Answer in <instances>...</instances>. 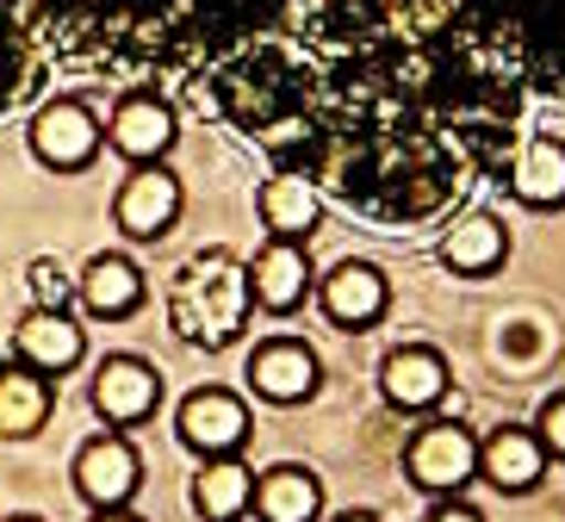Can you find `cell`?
I'll return each instance as SVG.
<instances>
[{
  "label": "cell",
  "mask_w": 565,
  "mask_h": 522,
  "mask_svg": "<svg viewBox=\"0 0 565 522\" xmlns=\"http://www.w3.org/2000/svg\"><path fill=\"white\" fill-rule=\"evenodd\" d=\"M44 56L174 82L366 219L460 205L565 100V0H0V113Z\"/></svg>",
  "instance_id": "1"
},
{
  "label": "cell",
  "mask_w": 565,
  "mask_h": 522,
  "mask_svg": "<svg viewBox=\"0 0 565 522\" xmlns=\"http://www.w3.org/2000/svg\"><path fill=\"white\" fill-rule=\"evenodd\" d=\"M168 323L200 349L236 342L249 323V268H236L231 255H200L168 299Z\"/></svg>",
  "instance_id": "2"
},
{
  "label": "cell",
  "mask_w": 565,
  "mask_h": 522,
  "mask_svg": "<svg viewBox=\"0 0 565 522\" xmlns=\"http://www.w3.org/2000/svg\"><path fill=\"white\" fill-rule=\"evenodd\" d=\"M404 472H411L416 491H435V498H454L479 479V436L454 417L423 423L404 448Z\"/></svg>",
  "instance_id": "3"
},
{
  "label": "cell",
  "mask_w": 565,
  "mask_h": 522,
  "mask_svg": "<svg viewBox=\"0 0 565 522\" xmlns=\"http://www.w3.org/2000/svg\"><path fill=\"white\" fill-rule=\"evenodd\" d=\"M174 429H181V441L193 448L200 460H231L243 455V441H249V411H243V398L224 386H200L186 392L181 411H174Z\"/></svg>",
  "instance_id": "4"
},
{
  "label": "cell",
  "mask_w": 565,
  "mask_h": 522,
  "mask_svg": "<svg viewBox=\"0 0 565 522\" xmlns=\"http://www.w3.org/2000/svg\"><path fill=\"white\" fill-rule=\"evenodd\" d=\"M100 143H106V125H100V113H87L82 100H51L32 118V150H38V162L56 169V174L94 169Z\"/></svg>",
  "instance_id": "5"
},
{
  "label": "cell",
  "mask_w": 565,
  "mask_h": 522,
  "mask_svg": "<svg viewBox=\"0 0 565 522\" xmlns=\"http://www.w3.org/2000/svg\"><path fill=\"white\" fill-rule=\"evenodd\" d=\"M137 486H143V455L118 429L82 441V455H75V491L94 510H125L137 498Z\"/></svg>",
  "instance_id": "6"
},
{
  "label": "cell",
  "mask_w": 565,
  "mask_h": 522,
  "mask_svg": "<svg viewBox=\"0 0 565 522\" xmlns=\"http://www.w3.org/2000/svg\"><path fill=\"white\" fill-rule=\"evenodd\" d=\"M454 373H448V354L429 349V342H404V349L385 354L380 367V392L392 411H411V417H429L441 398H448Z\"/></svg>",
  "instance_id": "7"
},
{
  "label": "cell",
  "mask_w": 565,
  "mask_h": 522,
  "mask_svg": "<svg viewBox=\"0 0 565 522\" xmlns=\"http://www.w3.org/2000/svg\"><path fill=\"white\" fill-rule=\"evenodd\" d=\"M174 137H181V118H174V106L162 100V94H125V100L113 106V118H106V143H113L125 162H162L168 150H174Z\"/></svg>",
  "instance_id": "8"
},
{
  "label": "cell",
  "mask_w": 565,
  "mask_h": 522,
  "mask_svg": "<svg viewBox=\"0 0 565 522\" xmlns=\"http://www.w3.org/2000/svg\"><path fill=\"white\" fill-rule=\"evenodd\" d=\"M113 219L125 236H137V243H156V236L174 231V219H181V181L162 169V162H143V169L125 174V187H118L113 200Z\"/></svg>",
  "instance_id": "9"
},
{
  "label": "cell",
  "mask_w": 565,
  "mask_h": 522,
  "mask_svg": "<svg viewBox=\"0 0 565 522\" xmlns=\"http://www.w3.org/2000/svg\"><path fill=\"white\" fill-rule=\"evenodd\" d=\"M156 405H162V373L150 361H137V354H113L100 373H94V411L113 423L118 436L137 429V423H150Z\"/></svg>",
  "instance_id": "10"
},
{
  "label": "cell",
  "mask_w": 565,
  "mask_h": 522,
  "mask_svg": "<svg viewBox=\"0 0 565 522\" xmlns=\"http://www.w3.org/2000/svg\"><path fill=\"white\" fill-rule=\"evenodd\" d=\"M249 386L262 392L267 405H305L323 386V361L299 337H274L249 354Z\"/></svg>",
  "instance_id": "11"
},
{
  "label": "cell",
  "mask_w": 565,
  "mask_h": 522,
  "mask_svg": "<svg viewBox=\"0 0 565 522\" xmlns=\"http://www.w3.org/2000/svg\"><path fill=\"white\" fill-rule=\"evenodd\" d=\"M317 299H323V318L335 330H373L385 318V305H392V287H385V274L373 262H342V268L323 274Z\"/></svg>",
  "instance_id": "12"
},
{
  "label": "cell",
  "mask_w": 565,
  "mask_h": 522,
  "mask_svg": "<svg viewBox=\"0 0 565 522\" xmlns=\"http://www.w3.org/2000/svg\"><path fill=\"white\" fill-rule=\"evenodd\" d=\"M13 349H19V361L32 373H68L75 361L87 354V330L68 311H56V305H38V311H25L19 318V330H13Z\"/></svg>",
  "instance_id": "13"
},
{
  "label": "cell",
  "mask_w": 565,
  "mask_h": 522,
  "mask_svg": "<svg viewBox=\"0 0 565 522\" xmlns=\"http://www.w3.org/2000/svg\"><path fill=\"white\" fill-rule=\"evenodd\" d=\"M311 287H317V274H311L305 243L267 236L262 255L249 262V305H262V311H292V305H305Z\"/></svg>",
  "instance_id": "14"
},
{
  "label": "cell",
  "mask_w": 565,
  "mask_h": 522,
  "mask_svg": "<svg viewBox=\"0 0 565 522\" xmlns=\"http://www.w3.org/2000/svg\"><path fill=\"white\" fill-rule=\"evenodd\" d=\"M547 448L534 441V429H498V436L479 441V479L498 491H534L541 479H547Z\"/></svg>",
  "instance_id": "15"
},
{
  "label": "cell",
  "mask_w": 565,
  "mask_h": 522,
  "mask_svg": "<svg viewBox=\"0 0 565 522\" xmlns=\"http://www.w3.org/2000/svg\"><path fill=\"white\" fill-rule=\"evenodd\" d=\"M503 255H510V231H503V219H491V212H460V219L448 224V236H441V262H448L454 274H466V280L498 274Z\"/></svg>",
  "instance_id": "16"
},
{
  "label": "cell",
  "mask_w": 565,
  "mask_h": 522,
  "mask_svg": "<svg viewBox=\"0 0 565 522\" xmlns=\"http://www.w3.org/2000/svg\"><path fill=\"white\" fill-rule=\"evenodd\" d=\"M249 510L262 522H317L323 516V479L311 467H267L255 472Z\"/></svg>",
  "instance_id": "17"
},
{
  "label": "cell",
  "mask_w": 565,
  "mask_h": 522,
  "mask_svg": "<svg viewBox=\"0 0 565 522\" xmlns=\"http://www.w3.org/2000/svg\"><path fill=\"white\" fill-rule=\"evenodd\" d=\"M262 224L267 236H286V243H305V236L317 231V219H323V193H317V181H305V174H286L274 169L262 187Z\"/></svg>",
  "instance_id": "18"
},
{
  "label": "cell",
  "mask_w": 565,
  "mask_h": 522,
  "mask_svg": "<svg viewBox=\"0 0 565 522\" xmlns=\"http://www.w3.org/2000/svg\"><path fill=\"white\" fill-rule=\"evenodd\" d=\"M510 193L522 205H565V143L559 137H529L522 150L510 156Z\"/></svg>",
  "instance_id": "19"
},
{
  "label": "cell",
  "mask_w": 565,
  "mask_h": 522,
  "mask_svg": "<svg viewBox=\"0 0 565 522\" xmlns=\"http://www.w3.org/2000/svg\"><path fill=\"white\" fill-rule=\"evenodd\" d=\"M82 305L94 311V318L118 323V318H131L137 305H143V268L137 262H125V255H94L82 268Z\"/></svg>",
  "instance_id": "20"
},
{
  "label": "cell",
  "mask_w": 565,
  "mask_h": 522,
  "mask_svg": "<svg viewBox=\"0 0 565 522\" xmlns=\"http://www.w3.org/2000/svg\"><path fill=\"white\" fill-rule=\"evenodd\" d=\"M51 423V380L44 373H32L25 361H7L0 367V436H38Z\"/></svg>",
  "instance_id": "21"
},
{
  "label": "cell",
  "mask_w": 565,
  "mask_h": 522,
  "mask_svg": "<svg viewBox=\"0 0 565 522\" xmlns=\"http://www.w3.org/2000/svg\"><path fill=\"white\" fill-rule=\"evenodd\" d=\"M255 498V467L249 460H205L200 479H193V510L205 522H243Z\"/></svg>",
  "instance_id": "22"
},
{
  "label": "cell",
  "mask_w": 565,
  "mask_h": 522,
  "mask_svg": "<svg viewBox=\"0 0 565 522\" xmlns=\"http://www.w3.org/2000/svg\"><path fill=\"white\" fill-rule=\"evenodd\" d=\"M534 441L547 448V460H565V392H553L541 405V423H534Z\"/></svg>",
  "instance_id": "23"
},
{
  "label": "cell",
  "mask_w": 565,
  "mask_h": 522,
  "mask_svg": "<svg viewBox=\"0 0 565 522\" xmlns=\"http://www.w3.org/2000/svg\"><path fill=\"white\" fill-rule=\"evenodd\" d=\"M32 287L44 292V305H56V311H63V299L75 292V280H68L63 268H51V262H38V268H32Z\"/></svg>",
  "instance_id": "24"
},
{
  "label": "cell",
  "mask_w": 565,
  "mask_h": 522,
  "mask_svg": "<svg viewBox=\"0 0 565 522\" xmlns=\"http://www.w3.org/2000/svg\"><path fill=\"white\" fill-rule=\"evenodd\" d=\"M423 522H484V516H479L472 504H454V498H448V504H441V510H429Z\"/></svg>",
  "instance_id": "25"
},
{
  "label": "cell",
  "mask_w": 565,
  "mask_h": 522,
  "mask_svg": "<svg viewBox=\"0 0 565 522\" xmlns=\"http://www.w3.org/2000/svg\"><path fill=\"white\" fill-rule=\"evenodd\" d=\"M87 522H143V516H131V510H94Z\"/></svg>",
  "instance_id": "26"
},
{
  "label": "cell",
  "mask_w": 565,
  "mask_h": 522,
  "mask_svg": "<svg viewBox=\"0 0 565 522\" xmlns=\"http://www.w3.org/2000/svg\"><path fill=\"white\" fill-rule=\"evenodd\" d=\"M335 522H373V516H361V510H349V516H335Z\"/></svg>",
  "instance_id": "27"
},
{
  "label": "cell",
  "mask_w": 565,
  "mask_h": 522,
  "mask_svg": "<svg viewBox=\"0 0 565 522\" xmlns=\"http://www.w3.org/2000/svg\"><path fill=\"white\" fill-rule=\"evenodd\" d=\"M7 522H44V516H7Z\"/></svg>",
  "instance_id": "28"
}]
</instances>
